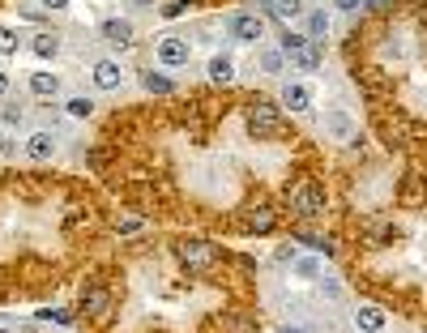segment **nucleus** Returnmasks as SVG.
Instances as JSON below:
<instances>
[{
    "mask_svg": "<svg viewBox=\"0 0 427 333\" xmlns=\"http://www.w3.org/2000/svg\"><path fill=\"white\" fill-rule=\"evenodd\" d=\"M248 133L261 141V137H278L282 133V103H269V98H252L248 103Z\"/></svg>",
    "mask_w": 427,
    "mask_h": 333,
    "instance_id": "1",
    "label": "nucleus"
},
{
    "mask_svg": "<svg viewBox=\"0 0 427 333\" xmlns=\"http://www.w3.org/2000/svg\"><path fill=\"white\" fill-rule=\"evenodd\" d=\"M291 210H295L299 218H321V214H325V188L312 184V180L295 184V188H291Z\"/></svg>",
    "mask_w": 427,
    "mask_h": 333,
    "instance_id": "2",
    "label": "nucleus"
},
{
    "mask_svg": "<svg viewBox=\"0 0 427 333\" xmlns=\"http://www.w3.org/2000/svg\"><path fill=\"white\" fill-rule=\"evenodd\" d=\"M227 34L235 43H261L265 39V17L261 13H231L227 17Z\"/></svg>",
    "mask_w": 427,
    "mask_h": 333,
    "instance_id": "3",
    "label": "nucleus"
},
{
    "mask_svg": "<svg viewBox=\"0 0 427 333\" xmlns=\"http://www.w3.org/2000/svg\"><path fill=\"white\" fill-rule=\"evenodd\" d=\"M154 56H158V64H163V68H184V64L192 60V43H188V39H180V34H163V39H158V47H154Z\"/></svg>",
    "mask_w": 427,
    "mask_h": 333,
    "instance_id": "4",
    "label": "nucleus"
},
{
    "mask_svg": "<svg viewBox=\"0 0 427 333\" xmlns=\"http://www.w3.org/2000/svg\"><path fill=\"white\" fill-rule=\"evenodd\" d=\"M175 257L192 270V274H201V270H210L214 265V244H205V240H184V244H175Z\"/></svg>",
    "mask_w": 427,
    "mask_h": 333,
    "instance_id": "5",
    "label": "nucleus"
},
{
    "mask_svg": "<svg viewBox=\"0 0 427 333\" xmlns=\"http://www.w3.org/2000/svg\"><path fill=\"white\" fill-rule=\"evenodd\" d=\"M90 81H94V90L111 94V90H120V81H124V64L111 60V56H103V60L90 64Z\"/></svg>",
    "mask_w": 427,
    "mask_h": 333,
    "instance_id": "6",
    "label": "nucleus"
},
{
    "mask_svg": "<svg viewBox=\"0 0 427 333\" xmlns=\"http://www.w3.org/2000/svg\"><path fill=\"white\" fill-rule=\"evenodd\" d=\"M56 150H60V141H56V133H47V128H34V133L21 141V154H26L30 163H51Z\"/></svg>",
    "mask_w": 427,
    "mask_h": 333,
    "instance_id": "7",
    "label": "nucleus"
},
{
    "mask_svg": "<svg viewBox=\"0 0 427 333\" xmlns=\"http://www.w3.org/2000/svg\"><path fill=\"white\" fill-rule=\"evenodd\" d=\"M278 103H282L287 111L304 116V111H312V86H308V81H282V94H278Z\"/></svg>",
    "mask_w": 427,
    "mask_h": 333,
    "instance_id": "8",
    "label": "nucleus"
},
{
    "mask_svg": "<svg viewBox=\"0 0 427 333\" xmlns=\"http://www.w3.org/2000/svg\"><path fill=\"white\" fill-rule=\"evenodd\" d=\"M321 128H325L334 141H355V120H351L346 107H329L325 120H321Z\"/></svg>",
    "mask_w": 427,
    "mask_h": 333,
    "instance_id": "9",
    "label": "nucleus"
},
{
    "mask_svg": "<svg viewBox=\"0 0 427 333\" xmlns=\"http://www.w3.org/2000/svg\"><path fill=\"white\" fill-rule=\"evenodd\" d=\"M98 34H103V43H111V47H133V21L128 17H107L103 26H98Z\"/></svg>",
    "mask_w": 427,
    "mask_h": 333,
    "instance_id": "10",
    "label": "nucleus"
},
{
    "mask_svg": "<svg viewBox=\"0 0 427 333\" xmlns=\"http://www.w3.org/2000/svg\"><path fill=\"white\" fill-rule=\"evenodd\" d=\"M107 308H111V291L103 282H94V287L81 291V312L86 317H107Z\"/></svg>",
    "mask_w": 427,
    "mask_h": 333,
    "instance_id": "11",
    "label": "nucleus"
},
{
    "mask_svg": "<svg viewBox=\"0 0 427 333\" xmlns=\"http://www.w3.org/2000/svg\"><path fill=\"white\" fill-rule=\"evenodd\" d=\"M26 86H30V94H34V98H56V94H60V73L38 68V73H30V77H26Z\"/></svg>",
    "mask_w": 427,
    "mask_h": 333,
    "instance_id": "12",
    "label": "nucleus"
},
{
    "mask_svg": "<svg viewBox=\"0 0 427 333\" xmlns=\"http://www.w3.org/2000/svg\"><path fill=\"white\" fill-rule=\"evenodd\" d=\"M205 77H210L214 86H231V81H235V60H231V56H210Z\"/></svg>",
    "mask_w": 427,
    "mask_h": 333,
    "instance_id": "13",
    "label": "nucleus"
},
{
    "mask_svg": "<svg viewBox=\"0 0 427 333\" xmlns=\"http://www.w3.org/2000/svg\"><path fill=\"white\" fill-rule=\"evenodd\" d=\"M385 321H389V317H385L376 304H364V308L355 312V329H359V333H381V329H385Z\"/></svg>",
    "mask_w": 427,
    "mask_h": 333,
    "instance_id": "14",
    "label": "nucleus"
},
{
    "mask_svg": "<svg viewBox=\"0 0 427 333\" xmlns=\"http://www.w3.org/2000/svg\"><path fill=\"white\" fill-rule=\"evenodd\" d=\"M30 51H34L38 60H56V56H60V34H51V30L30 34Z\"/></svg>",
    "mask_w": 427,
    "mask_h": 333,
    "instance_id": "15",
    "label": "nucleus"
},
{
    "mask_svg": "<svg viewBox=\"0 0 427 333\" xmlns=\"http://www.w3.org/2000/svg\"><path fill=\"white\" fill-rule=\"evenodd\" d=\"M291 60V68H304V73H317L321 64H325V56H321V43H308L304 51H295V56H287Z\"/></svg>",
    "mask_w": 427,
    "mask_h": 333,
    "instance_id": "16",
    "label": "nucleus"
},
{
    "mask_svg": "<svg viewBox=\"0 0 427 333\" xmlns=\"http://www.w3.org/2000/svg\"><path fill=\"white\" fill-rule=\"evenodd\" d=\"M244 222H248V231H257V235H269L278 218H274V210H269V205H252Z\"/></svg>",
    "mask_w": 427,
    "mask_h": 333,
    "instance_id": "17",
    "label": "nucleus"
},
{
    "mask_svg": "<svg viewBox=\"0 0 427 333\" xmlns=\"http://www.w3.org/2000/svg\"><path fill=\"white\" fill-rule=\"evenodd\" d=\"M312 43H325L329 34V9H308V30H304Z\"/></svg>",
    "mask_w": 427,
    "mask_h": 333,
    "instance_id": "18",
    "label": "nucleus"
},
{
    "mask_svg": "<svg viewBox=\"0 0 427 333\" xmlns=\"http://www.w3.org/2000/svg\"><path fill=\"white\" fill-rule=\"evenodd\" d=\"M141 90H145V94H171L175 81H171L167 73H154V68H150V73H141Z\"/></svg>",
    "mask_w": 427,
    "mask_h": 333,
    "instance_id": "19",
    "label": "nucleus"
},
{
    "mask_svg": "<svg viewBox=\"0 0 427 333\" xmlns=\"http://www.w3.org/2000/svg\"><path fill=\"white\" fill-rule=\"evenodd\" d=\"M291 274L304 278V282H321V261H317V257H295V261H291Z\"/></svg>",
    "mask_w": 427,
    "mask_h": 333,
    "instance_id": "20",
    "label": "nucleus"
},
{
    "mask_svg": "<svg viewBox=\"0 0 427 333\" xmlns=\"http://www.w3.org/2000/svg\"><path fill=\"white\" fill-rule=\"evenodd\" d=\"M269 13L278 21H295V17H304V0H269Z\"/></svg>",
    "mask_w": 427,
    "mask_h": 333,
    "instance_id": "21",
    "label": "nucleus"
},
{
    "mask_svg": "<svg viewBox=\"0 0 427 333\" xmlns=\"http://www.w3.org/2000/svg\"><path fill=\"white\" fill-rule=\"evenodd\" d=\"M257 60H261V68H265L269 77H278V73L287 68V56H282V47H265V51H261Z\"/></svg>",
    "mask_w": 427,
    "mask_h": 333,
    "instance_id": "22",
    "label": "nucleus"
},
{
    "mask_svg": "<svg viewBox=\"0 0 427 333\" xmlns=\"http://www.w3.org/2000/svg\"><path fill=\"white\" fill-rule=\"evenodd\" d=\"M64 111H68L73 120H90V116H94V98H86V94H73V98H64Z\"/></svg>",
    "mask_w": 427,
    "mask_h": 333,
    "instance_id": "23",
    "label": "nucleus"
},
{
    "mask_svg": "<svg viewBox=\"0 0 427 333\" xmlns=\"http://www.w3.org/2000/svg\"><path fill=\"white\" fill-rule=\"evenodd\" d=\"M308 43H312V39H308V34H299V30H287V34H282V43H278V47H282V56H295V51H304V47H308Z\"/></svg>",
    "mask_w": 427,
    "mask_h": 333,
    "instance_id": "24",
    "label": "nucleus"
},
{
    "mask_svg": "<svg viewBox=\"0 0 427 333\" xmlns=\"http://www.w3.org/2000/svg\"><path fill=\"white\" fill-rule=\"evenodd\" d=\"M145 231V218H137V214H120L115 218V235H141Z\"/></svg>",
    "mask_w": 427,
    "mask_h": 333,
    "instance_id": "25",
    "label": "nucleus"
},
{
    "mask_svg": "<svg viewBox=\"0 0 427 333\" xmlns=\"http://www.w3.org/2000/svg\"><path fill=\"white\" fill-rule=\"evenodd\" d=\"M398 231H393V222H372L368 227V240H372V248H381V244H389Z\"/></svg>",
    "mask_w": 427,
    "mask_h": 333,
    "instance_id": "26",
    "label": "nucleus"
},
{
    "mask_svg": "<svg viewBox=\"0 0 427 333\" xmlns=\"http://www.w3.org/2000/svg\"><path fill=\"white\" fill-rule=\"evenodd\" d=\"M295 244H308L312 252H325V257H334V240H329V235H295Z\"/></svg>",
    "mask_w": 427,
    "mask_h": 333,
    "instance_id": "27",
    "label": "nucleus"
},
{
    "mask_svg": "<svg viewBox=\"0 0 427 333\" xmlns=\"http://www.w3.org/2000/svg\"><path fill=\"white\" fill-rule=\"evenodd\" d=\"M17 43H21V34L9 30V26H0V56H17Z\"/></svg>",
    "mask_w": 427,
    "mask_h": 333,
    "instance_id": "28",
    "label": "nucleus"
},
{
    "mask_svg": "<svg viewBox=\"0 0 427 333\" xmlns=\"http://www.w3.org/2000/svg\"><path fill=\"white\" fill-rule=\"evenodd\" d=\"M38 321H56V325H73V317L64 312V308H43V312H34Z\"/></svg>",
    "mask_w": 427,
    "mask_h": 333,
    "instance_id": "29",
    "label": "nucleus"
},
{
    "mask_svg": "<svg viewBox=\"0 0 427 333\" xmlns=\"http://www.w3.org/2000/svg\"><path fill=\"white\" fill-rule=\"evenodd\" d=\"M0 124H4V128L21 124V107H4V111H0Z\"/></svg>",
    "mask_w": 427,
    "mask_h": 333,
    "instance_id": "30",
    "label": "nucleus"
},
{
    "mask_svg": "<svg viewBox=\"0 0 427 333\" xmlns=\"http://www.w3.org/2000/svg\"><path fill=\"white\" fill-rule=\"evenodd\" d=\"M321 291H325V295H329V299H342V287H338V282H334V278H321Z\"/></svg>",
    "mask_w": 427,
    "mask_h": 333,
    "instance_id": "31",
    "label": "nucleus"
},
{
    "mask_svg": "<svg viewBox=\"0 0 427 333\" xmlns=\"http://www.w3.org/2000/svg\"><path fill=\"white\" fill-rule=\"evenodd\" d=\"M184 4H188V0H171V4H163V17H180Z\"/></svg>",
    "mask_w": 427,
    "mask_h": 333,
    "instance_id": "32",
    "label": "nucleus"
},
{
    "mask_svg": "<svg viewBox=\"0 0 427 333\" xmlns=\"http://www.w3.org/2000/svg\"><path fill=\"white\" fill-rule=\"evenodd\" d=\"M359 4H364V0H334V9H342V13H355Z\"/></svg>",
    "mask_w": 427,
    "mask_h": 333,
    "instance_id": "33",
    "label": "nucleus"
},
{
    "mask_svg": "<svg viewBox=\"0 0 427 333\" xmlns=\"http://www.w3.org/2000/svg\"><path fill=\"white\" fill-rule=\"evenodd\" d=\"M43 9H51V13H64V9H68V0H43Z\"/></svg>",
    "mask_w": 427,
    "mask_h": 333,
    "instance_id": "34",
    "label": "nucleus"
},
{
    "mask_svg": "<svg viewBox=\"0 0 427 333\" xmlns=\"http://www.w3.org/2000/svg\"><path fill=\"white\" fill-rule=\"evenodd\" d=\"M4 94H9V73L0 68V98H4Z\"/></svg>",
    "mask_w": 427,
    "mask_h": 333,
    "instance_id": "35",
    "label": "nucleus"
},
{
    "mask_svg": "<svg viewBox=\"0 0 427 333\" xmlns=\"http://www.w3.org/2000/svg\"><path fill=\"white\" fill-rule=\"evenodd\" d=\"M287 333H304V329H287Z\"/></svg>",
    "mask_w": 427,
    "mask_h": 333,
    "instance_id": "36",
    "label": "nucleus"
},
{
    "mask_svg": "<svg viewBox=\"0 0 427 333\" xmlns=\"http://www.w3.org/2000/svg\"><path fill=\"white\" fill-rule=\"evenodd\" d=\"M0 333H13V329H0Z\"/></svg>",
    "mask_w": 427,
    "mask_h": 333,
    "instance_id": "37",
    "label": "nucleus"
}]
</instances>
